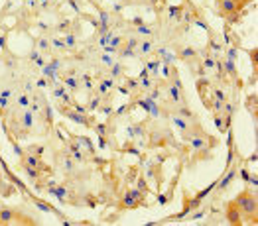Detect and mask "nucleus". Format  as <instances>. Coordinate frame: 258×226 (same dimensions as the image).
<instances>
[{
  "label": "nucleus",
  "mask_w": 258,
  "mask_h": 226,
  "mask_svg": "<svg viewBox=\"0 0 258 226\" xmlns=\"http://www.w3.org/2000/svg\"><path fill=\"white\" fill-rule=\"evenodd\" d=\"M61 169H63V173H67V175H73V173L77 171V165L73 162V158L63 156V158H61Z\"/></svg>",
  "instance_id": "0eeeda50"
},
{
  "label": "nucleus",
  "mask_w": 258,
  "mask_h": 226,
  "mask_svg": "<svg viewBox=\"0 0 258 226\" xmlns=\"http://www.w3.org/2000/svg\"><path fill=\"white\" fill-rule=\"evenodd\" d=\"M12 222H20V224H34V220H32L30 216H24V214H20V212H18V210H14V208H8V206L0 208V224L6 226V224H12Z\"/></svg>",
  "instance_id": "f03ea898"
},
{
  "label": "nucleus",
  "mask_w": 258,
  "mask_h": 226,
  "mask_svg": "<svg viewBox=\"0 0 258 226\" xmlns=\"http://www.w3.org/2000/svg\"><path fill=\"white\" fill-rule=\"evenodd\" d=\"M18 103H20L22 106H30V97H28V95H20V97H18Z\"/></svg>",
  "instance_id": "dca6fc26"
},
{
  "label": "nucleus",
  "mask_w": 258,
  "mask_h": 226,
  "mask_svg": "<svg viewBox=\"0 0 258 226\" xmlns=\"http://www.w3.org/2000/svg\"><path fill=\"white\" fill-rule=\"evenodd\" d=\"M22 169L26 171V175H28L30 179H38V177H40V171L34 169V167H30V165H22Z\"/></svg>",
  "instance_id": "4468645a"
},
{
  "label": "nucleus",
  "mask_w": 258,
  "mask_h": 226,
  "mask_svg": "<svg viewBox=\"0 0 258 226\" xmlns=\"http://www.w3.org/2000/svg\"><path fill=\"white\" fill-rule=\"evenodd\" d=\"M166 95H168V101L172 104H185V97H183V87H177L173 83H168L166 87Z\"/></svg>",
  "instance_id": "20e7f679"
},
{
  "label": "nucleus",
  "mask_w": 258,
  "mask_h": 226,
  "mask_svg": "<svg viewBox=\"0 0 258 226\" xmlns=\"http://www.w3.org/2000/svg\"><path fill=\"white\" fill-rule=\"evenodd\" d=\"M246 0H217V12L223 18H229L231 14H238V8Z\"/></svg>",
  "instance_id": "7ed1b4c3"
},
{
  "label": "nucleus",
  "mask_w": 258,
  "mask_h": 226,
  "mask_svg": "<svg viewBox=\"0 0 258 226\" xmlns=\"http://www.w3.org/2000/svg\"><path fill=\"white\" fill-rule=\"evenodd\" d=\"M179 55H181L183 59H187V63L191 61V59H197V51H195L194 47H183V49L179 51Z\"/></svg>",
  "instance_id": "9d476101"
},
{
  "label": "nucleus",
  "mask_w": 258,
  "mask_h": 226,
  "mask_svg": "<svg viewBox=\"0 0 258 226\" xmlns=\"http://www.w3.org/2000/svg\"><path fill=\"white\" fill-rule=\"evenodd\" d=\"M172 124L177 128V132H183V130H185L191 122H187V120H185V118H181L179 114H172Z\"/></svg>",
  "instance_id": "6e6552de"
},
{
  "label": "nucleus",
  "mask_w": 258,
  "mask_h": 226,
  "mask_svg": "<svg viewBox=\"0 0 258 226\" xmlns=\"http://www.w3.org/2000/svg\"><path fill=\"white\" fill-rule=\"evenodd\" d=\"M138 36H150L152 34V30L150 28H146V26H142V28H138V32H136Z\"/></svg>",
  "instance_id": "f3484780"
},
{
  "label": "nucleus",
  "mask_w": 258,
  "mask_h": 226,
  "mask_svg": "<svg viewBox=\"0 0 258 226\" xmlns=\"http://www.w3.org/2000/svg\"><path fill=\"white\" fill-rule=\"evenodd\" d=\"M101 106V99H93L91 103H89V110H95V108H99Z\"/></svg>",
  "instance_id": "6ab92c4d"
},
{
  "label": "nucleus",
  "mask_w": 258,
  "mask_h": 226,
  "mask_svg": "<svg viewBox=\"0 0 258 226\" xmlns=\"http://www.w3.org/2000/svg\"><path fill=\"white\" fill-rule=\"evenodd\" d=\"M233 177H235V169H231V171L227 173L225 181H221V183H219V189H217V195H221V193H225V191H227V187H229V183L233 181Z\"/></svg>",
  "instance_id": "1a4fd4ad"
},
{
  "label": "nucleus",
  "mask_w": 258,
  "mask_h": 226,
  "mask_svg": "<svg viewBox=\"0 0 258 226\" xmlns=\"http://www.w3.org/2000/svg\"><path fill=\"white\" fill-rule=\"evenodd\" d=\"M20 165H30V167H34V169H42V171H47L49 167L43 164L42 162V158L40 156H34V154H26L24 158H22V164Z\"/></svg>",
  "instance_id": "39448f33"
},
{
  "label": "nucleus",
  "mask_w": 258,
  "mask_h": 226,
  "mask_svg": "<svg viewBox=\"0 0 258 226\" xmlns=\"http://www.w3.org/2000/svg\"><path fill=\"white\" fill-rule=\"evenodd\" d=\"M213 99L219 101V103H227V101H229V99H227V95H225V91H223V89H219V87L213 89Z\"/></svg>",
  "instance_id": "ddd939ff"
},
{
  "label": "nucleus",
  "mask_w": 258,
  "mask_h": 226,
  "mask_svg": "<svg viewBox=\"0 0 258 226\" xmlns=\"http://www.w3.org/2000/svg\"><path fill=\"white\" fill-rule=\"evenodd\" d=\"M138 43H140V40H138V38H128V41H126V47H130V49H136V47H138Z\"/></svg>",
  "instance_id": "2eb2a0df"
},
{
  "label": "nucleus",
  "mask_w": 258,
  "mask_h": 226,
  "mask_svg": "<svg viewBox=\"0 0 258 226\" xmlns=\"http://www.w3.org/2000/svg\"><path fill=\"white\" fill-rule=\"evenodd\" d=\"M233 205L237 206V210L240 214H244L250 222L256 224V210H258V203L256 197L250 193V191H242L237 199L233 201Z\"/></svg>",
  "instance_id": "f257e3e1"
},
{
  "label": "nucleus",
  "mask_w": 258,
  "mask_h": 226,
  "mask_svg": "<svg viewBox=\"0 0 258 226\" xmlns=\"http://www.w3.org/2000/svg\"><path fill=\"white\" fill-rule=\"evenodd\" d=\"M57 32H69V22H59L57 24Z\"/></svg>",
  "instance_id": "a211bd4d"
},
{
  "label": "nucleus",
  "mask_w": 258,
  "mask_h": 226,
  "mask_svg": "<svg viewBox=\"0 0 258 226\" xmlns=\"http://www.w3.org/2000/svg\"><path fill=\"white\" fill-rule=\"evenodd\" d=\"M136 87H138V83L134 81V79H126V89H130V91H136Z\"/></svg>",
  "instance_id": "aec40b11"
},
{
  "label": "nucleus",
  "mask_w": 258,
  "mask_h": 226,
  "mask_svg": "<svg viewBox=\"0 0 258 226\" xmlns=\"http://www.w3.org/2000/svg\"><path fill=\"white\" fill-rule=\"evenodd\" d=\"M136 49H138L142 55H150V53H152V43H150V41H140Z\"/></svg>",
  "instance_id": "f8f14e48"
},
{
  "label": "nucleus",
  "mask_w": 258,
  "mask_h": 226,
  "mask_svg": "<svg viewBox=\"0 0 258 226\" xmlns=\"http://www.w3.org/2000/svg\"><path fill=\"white\" fill-rule=\"evenodd\" d=\"M36 47H38L40 51H47V49L51 47V41H49V38H47V36H43V38H40V40H38Z\"/></svg>",
  "instance_id": "9b49d317"
},
{
  "label": "nucleus",
  "mask_w": 258,
  "mask_h": 226,
  "mask_svg": "<svg viewBox=\"0 0 258 226\" xmlns=\"http://www.w3.org/2000/svg\"><path fill=\"white\" fill-rule=\"evenodd\" d=\"M240 216H242V214L237 210V206L231 203V205H229V208H227V220H229L231 224H242Z\"/></svg>",
  "instance_id": "423d86ee"
}]
</instances>
